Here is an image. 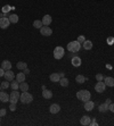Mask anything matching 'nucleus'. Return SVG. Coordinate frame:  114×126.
Wrapping results in <instances>:
<instances>
[{
  "label": "nucleus",
  "mask_w": 114,
  "mask_h": 126,
  "mask_svg": "<svg viewBox=\"0 0 114 126\" xmlns=\"http://www.w3.org/2000/svg\"><path fill=\"white\" fill-rule=\"evenodd\" d=\"M19 101L22 102V104H31L32 101H33V96L29 93L27 91L25 92H22L21 96H19Z\"/></svg>",
  "instance_id": "1"
},
{
  "label": "nucleus",
  "mask_w": 114,
  "mask_h": 126,
  "mask_svg": "<svg viewBox=\"0 0 114 126\" xmlns=\"http://www.w3.org/2000/svg\"><path fill=\"white\" fill-rule=\"evenodd\" d=\"M80 48H81V43H79L78 41H72L66 45V49L70 52H78L80 50Z\"/></svg>",
  "instance_id": "2"
},
{
  "label": "nucleus",
  "mask_w": 114,
  "mask_h": 126,
  "mask_svg": "<svg viewBox=\"0 0 114 126\" xmlns=\"http://www.w3.org/2000/svg\"><path fill=\"white\" fill-rule=\"evenodd\" d=\"M65 55V50L63 47H56L54 49V58L55 59H62Z\"/></svg>",
  "instance_id": "3"
},
{
  "label": "nucleus",
  "mask_w": 114,
  "mask_h": 126,
  "mask_svg": "<svg viewBox=\"0 0 114 126\" xmlns=\"http://www.w3.org/2000/svg\"><path fill=\"white\" fill-rule=\"evenodd\" d=\"M19 96H21V93L17 90H14V91H11L10 96H9V101L11 104H17V101H19Z\"/></svg>",
  "instance_id": "4"
},
{
  "label": "nucleus",
  "mask_w": 114,
  "mask_h": 126,
  "mask_svg": "<svg viewBox=\"0 0 114 126\" xmlns=\"http://www.w3.org/2000/svg\"><path fill=\"white\" fill-rule=\"evenodd\" d=\"M40 33H41V35H43V37H50L51 34H53V30L50 29V27H48V26H42L41 29H40Z\"/></svg>",
  "instance_id": "5"
},
{
  "label": "nucleus",
  "mask_w": 114,
  "mask_h": 126,
  "mask_svg": "<svg viewBox=\"0 0 114 126\" xmlns=\"http://www.w3.org/2000/svg\"><path fill=\"white\" fill-rule=\"evenodd\" d=\"M105 88H106V85H105V83H104L103 81L97 82V84L95 85L96 92H98V93H103V92H104V91H105Z\"/></svg>",
  "instance_id": "6"
},
{
  "label": "nucleus",
  "mask_w": 114,
  "mask_h": 126,
  "mask_svg": "<svg viewBox=\"0 0 114 126\" xmlns=\"http://www.w3.org/2000/svg\"><path fill=\"white\" fill-rule=\"evenodd\" d=\"M9 24H10V21H9V18L8 17H0V27L1 29H7L8 26H9Z\"/></svg>",
  "instance_id": "7"
},
{
  "label": "nucleus",
  "mask_w": 114,
  "mask_h": 126,
  "mask_svg": "<svg viewBox=\"0 0 114 126\" xmlns=\"http://www.w3.org/2000/svg\"><path fill=\"white\" fill-rule=\"evenodd\" d=\"M4 77L6 78V81H9L11 82L14 78H15V74L11 72V69H8V71L5 72V75H4Z\"/></svg>",
  "instance_id": "8"
},
{
  "label": "nucleus",
  "mask_w": 114,
  "mask_h": 126,
  "mask_svg": "<svg viewBox=\"0 0 114 126\" xmlns=\"http://www.w3.org/2000/svg\"><path fill=\"white\" fill-rule=\"evenodd\" d=\"M51 16L50 15H45L43 17H42V19H41V22H42V24L45 26H49L50 24H51Z\"/></svg>",
  "instance_id": "9"
},
{
  "label": "nucleus",
  "mask_w": 114,
  "mask_h": 126,
  "mask_svg": "<svg viewBox=\"0 0 114 126\" xmlns=\"http://www.w3.org/2000/svg\"><path fill=\"white\" fill-rule=\"evenodd\" d=\"M90 92L88 91V90H82V96H81V100L83 101V102H86V101L90 100Z\"/></svg>",
  "instance_id": "10"
},
{
  "label": "nucleus",
  "mask_w": 114,
  "mask_h": 126,
  "mask_svg": "<svg viewBox=\"0 0 114 126\" xmlns=\"http://www.w3.org/2000/svg\"><path fill=\"white\" fill-rule=\"evenodd\" d=\"M59 110H61V107H59V104H53L49 107V111L51 114H57V112H59Z\"/></svg>",
  "instance_id": "11"
},
{
  "label": "nucleus",
  "mask_w": 114,
  "mask_h": 126,
  "mask_svg": "<svg viewBox=\"0 0 114 126\" xmlns=\"http://www.w3.org/2000/svg\"><path fill=\"white\" fill-rule=\"evenodd\" d=\"M104 83L106 86H114V78L111 77V76H107V77H104Z\"/></svg>",
  "instance_id": "12"
},
{
  "label": "nucleus",
  "mask_w": 114,
  "mask_h": 126,
  "mask_svg": "<svg viewBox=\"0 0 114 126\" xmlns=\"http://www.w3.org/2000/svg\"><path fill=\"white\" fill-rule=\"evenodd\" d=\"M94 106H95V104H94V101H91V100H88L84 102V109L87 111L92 110V109H94Z\"/></svg>",
  "instance_id": "13"
},
{
  "label": "nucleus",
  "mask_w": 114,
  "mask_h": 126,
  "mask_svg": "<svg viewBox=\"0 0 114 126\" xmlns=\"http://www.w3.org/2000/svg\"><path fill=\"white\" fill-rule=\"evenodd\" d=\"M90 122H91V119L89 116H83V117H81V119H80L81 125H90Z\"/></svg>",
  "instance_id": "14"
},
{
  "label": "nucleus",
  "mask_w": 114,
  "mask_h": 126,
  "mask_svg": "<svg viewBox=\"0 0 114 126\" xmlns=\"http://www.w3.org/2000/svg\"><path fill=\"white\" fill-rule=\"evenodd\" d=\"M42 96H43L45 99H51V98H53V92H51L50 90L46 89L42 91Z\"/></svg>",
  "instance_id": "15"
},
{
  "label": "nucleus",
  "mask_w": 114,
  "mask_h": 126,
  "mask_svg": "<svg viewBox=\"0 0 114 126\" xmlns=\"http://www.w3.org/2000/svg\"><path fill=\"white\" fill-rule=\"evenodd\" d=\"M1 67L4 68L5 71H8V69H11V63L9 60H4L1 63Z\"/></svg>",
  "instance_id": "16"
},
{
  "label": "nucleus",
  "mask_w": 114,
  "mask_h": 126,
  "mask_svg": "<svg viewBox=\"0 0 114 126\" xmlns=\"http://www.w3.org/2000/svg\"><path fill=\"white\" fill-rule=\"evenodd\" d=\"M49 78H50V81H51V82H55V83H56V82H59L61 76H59L58 73H53V74H50Z\"/></svg>",
  "instance_id": "17"
},
{
  "label": "nucleus",
  "mask_w": 114,
  "mask_h": 126,
  "mask_svg": "<svg viewBox=\"0 0 114 126\" xmlns=\"http://www.w3.org/2000/svg\"><path fill=\"white\" fill-rule=\"evenodd\" d=\"M0 101H2V102H7V101H9V96H8L6 92L0 91Z\"/></svg>",
  "instance_id": "18"
},
{
  "label": "nucleus",
  "mask_w": 114,
  "mask_h": 126,
  "mask_svg": "<svg viewBox=\"0 0 114 126\" xmlns=\"http://www.w3.org/2000/svg\"><path fill=\"white\" fill-rule=\"evenodd\" d=\"M81 45L84 48V50H90V49L92 48V42H91V41H89V40H86Z\"/></svg>",
  "instance_id": "19"
},
{
  "label": "nucleus",
  "mask_w": 114,
  "mask_h": 126,
  "mask_svg": "<svg viewBox=\"0 0 114 126\" xmlns=\"http://www.w3.org/2000/svg\"><path fill=\"white\" fill-rule=\"evenodd\" d=\"M72 65L74 67H79L81 65V59H80L79 57H73L72 58Z\"/></svg>",
  "instance_id": "20"
},
{
  "label": "nucleus",
  "mask_w": 114,
  "mask_h": 126,
  "mask_svg": "<svg viewBox=\"0 0 114 126\" xmlns=\"http://www.w3.org/2000/svg\"><path fill=\"white\" fill-rule=\"evenodd\" d=\"M16 81L18 82V83L24 82L25 81V74H24V73H18V74L16 75Z\"/></svg>",
  "instance_id": "21"
},
{
  "label": "nucleus",
  "mask_w": 114,
  "mask_h": 126,
  "mask_svg": "<svg viewBox=\"0 0 114 126\" xmlns=\"http://www.w3.org/2000/svg\"><path fill=\"white\" fill-rule=\"evenodd\" d=\"M16 67L18 68L19 71H24L25 68H27V64H26V63H24V61H19V63H17Z\"/></svg>",
  "instance_id": "22"
},
{
  "label": "nucleus",
  "mask_w": 114,
  "mask_h": 126,
  "mask_svg": "<svg viewBox=\"0 0 114 126\" xmlns=\"http://www.w3.org/2000/svg\"><path fill=\"white\" fill-rule=\"evenodd\" d=\"M9 21H10V23H13V24H16V23L18 22V16L16 15V14H11V15H9Z\"/></svg>",
  "instance_id": "23"
},
{
  "label": "nucleus",
  "mask_w": 114,
  "mask_h": 126,
  "mask_svg": "<svg viewBox=\"0 0 114 126\" xmlns=\"http://www.w3.org/2000/svg\"><path fill=\"white\" fill-rule=\"evenodd\" d=\"M19 90L22 91V92H25L29 90V84L25 83V82H22V83H19Z\"/></svg>",
  "instance_id": "24"
},
{
  "label": "nucleus",
  "mask_w": 114,
  "mask_h": 126,
  "mask_svg": "<svg viewBox=\"0 0 114 126\" xmlns=\"http://www.w3.org/2000/svg\"><path fill=\"white\" fill-rule=\"evenodd\" d=\"M98 110L100 111V112H105V111L108 110V104L105 102V104H102L100 106L98 107Z\"/></svg>",
  "instance_id": "25"
},
{
  "label": "nucleus",
  "mask_w": 114,
  "mask_h": 126,
  "mask_svg": "<svg viewBox=\"0 0 114 126\" xmlns=\"http://www.w3.org/2000/svg\"><path fill=\"white\" fill-rule=\"evenodd\" d=\"M87 80V77H84L83 75H78L75 77V81L79 83V84H82V83H84V81Z\"/></svg>",
  "instance_id": "26"
},
{
  "label": "nucleus",
  "mask_w": 114,
  "mask_h": 126,
  "mask_svg": "<svg viewBox=\"0 0 114 126\" xmlns=\"http://www.w3.org/2000/svg\"><path fill=\"white\" fill-rule=\"evenodd\" d=\"M42 26H43V24H42L41 21H39V19H37V21H34L33 22V27H35V29H41Z\"/></svg>",
  "instance_id": "27"
},
{
  "label": "nucleus",
  "mask_w": 114,
  "mask_h": 126,
  "mask_svg": "<svg viewBox=\"0 0 114 126\" xmlns=\"http://www.w3.org/2000/svg\"><path fill=\"white\" fill-rule=\"evenodd\" d=\"M59 84H61L62 86H67L68 85V80L66 77H62L61 80H59Z\"/></svg>",
  "instance_id": "28"
},
{
  "label": "nucleus",
  "mask_w": 114,
  "mask_h": 126,
  "mask_svg": "<svg viewBox=\"0 0 114 126\" xmlns=\"http://www.w3.org/2000/svg\"><path fill=\"white\" fill-rule=\"evenodd\" d=\"M11 89L13 90H18L19 89V83L17 81H11Z\"/></svg>",
  "instance_id": "29"
},
{
  "label": "nucleus",
  "mask_w": 114,
  "mask_h": 126,
  "mask_svg": "<svg viewBox=\"0 0 114 126\" xmlns=\"http://www.w3.org/2000/svg\"><path fill=\"white\" fill-rule=\"evenodd\" d=\"M10 9H11V7L9 6V5H5L1 10H2V13H9V11H10Z\"/></svg>",
  "instance_id": "30"
},
{
  "label": "nucleus",
  "mask_w": 114,
  "mask_h": 126,
  "mask_svg": "<svg viewBox=\"0 0 114 126\" xmlns=\"http://www.w3.org/2000/svg\"><path fill=\"white\" fill-rule=\"evenodd\" d=\"M1 88L2 89H8L9 88V81H5V82H1Z\"/></svg>",
  "instance_id": "31"
},
{
  "label": "nucleus",
  "mask_w": 114,
  "mask_h": 126,
  "mask_svg": "<svg viewBox=\"0 0 114 126\" xmlns=\"http://www.w3.org/2000/svg\"><path fill=\"white\" fill-rule=\"evenodd\" d=\"M78 42H79V43H81V44H82V43H83L84 41H86V39H84V35H79V37H78Z\"/></svg>",
  "instance_id": "32"
},
{
  "label": "nucleus",
  "mask_w": 114,
  "mask_h": 126,
  "mask_svg": "<svg viewBox=\"0 0 114 126\" xmlns=\"http://www.w3.org/2000/svg\"><path fill=\"white\" fill-rule=\"evenodd\" d=\"M9 109H10V111H15L17 108H16V104H11L10 102V104H9Z\"/></svg>",
  "instance_id": "33"
},
{
  "label": "nucleus",
  "mask_w": 114,
  "mask_h": 126,
  "mask_svg": "<svg viewBox=\"0 0 114 126\" xmlns=\"http://www.w3.org/2000/svg\"><path fill=\"white\" fill-rule=\"evenodd\" d=\"M6 114H7V111H6V109H0V117H4V116H6Z\"/></svg>",
  "instance_id": "34"
},
{
  "label": "nucleus",
  "mask_w": 114,
  "mask_h": 126,
  "mask_svg": "<svg viewBox=\"0 0 114 126\" xmlns=\"http://www.w3.org/2000/svg\"><path fill=\"white\" fill-rule=\"evenodd\" d=\"M96 80H97V81H103V80H104V76H103L102 74H97L96 75Z\"/></svg>",
  "instance_id": "35"
},
{
  "label": "nucleus",
  "mask_w": 114,
  "mask_h": 126,
  "mask_svg": "<svg viewBox=\"0 0 114 126\" xmlns=\"http://www.w3.org/2000/svg\"><path fill=\"white\" fill-rule=\"evenodd\" d=\"M81 96H82V90L78 91V93H76V98H78L79 100H81Z\"/></svg>",
  "instance_id": "36"
},
{
  "label": "nucleus",
  "mask_w": 114,
  "mask_h": 126,
  "mask_svg": "<svg viewBox=\"0 0 114 126\" xmlns=\"http://www.w3.org/2000/svg\"><path fill=\"white\" fill-rule=\"evenodd\" d=\"M108 110L112 111V112H114V104H112V102H111V104H108Z\"/></svg>",
  "instance_id": "37"
},
{
  "label": "nucleus",
  "mask_w": 114,
  "mask_h": 126,
  "mask_svg": "<svg viewBox=\"0 0 114 126\" xmlns=\"http://www.w3.org/2000/svg\"><path fill=\"white\" fill-rule=\"evenodd\" d=\"M5 72H6V71H5L4 68H2V67H0V77H1V76H4V75H5Z\"/></svg>",
  "instance_id": "38"
},
{
  "label": "nucleus",
  "mask_w": 114,
  "mask_h": 126,
  "mask_svg": "<svg viewBox=\"0 0 114 126\" xmlns=\"http://www.w3.org/2000/svg\"><path fill=\"white\" fill-rule=\"evenodd\" d=\"M24 74L29 75V74H30V69H29V68H25V69H24Z\"/></svg>",
  "instance_id": "39"
},
{
  "label": "nucleus",
  "mask_w": 114,
  "mask_h": 126,
  "mask_svg": "<svg viewBox=\"0 0 114 126\" xmlns=\"http://www.w3.org/2000/svg\"><path fill=\"white\" fill-rule=\"evenodd\" d=\"M90 125L91 126H94V125H98V124H97V122H96V120H95V119H94V120H92V122H90Z\"/></svg>",
  "instance_id": "40"
},
{
  "label": "nucleus",
  "mask_w": 114,
  "mask_h": 126,
  "mask_svg": "<svg viewBox=\"0 0 114 126\" xmlns=\"http://www.w3.org/2000/svg\"><path fill=\"white\" fill-rule=\"evenodd\" d=\"M58 74H59L61 78H62V77H65V75H64V73H63V72H61V73H58Z\"/></svg>",
  "instance_id": "41"
},
{
  "label": "nucleus",
  "mask_w": 114,
  "mask_h": 126,
  "mask_svg": "<svg viewBox=\"0 0 114 126\" xmlns=\"http://www.w3.org/2000/svg\"><path fill=\"white\" fill-rule=\"evenodd\" d=\"M105 102H106L107 104H110L111 102H112V101H111V99H106V101H105Z\"/></svg>",
  "instance_id": "42"
},
{
  "label": "nucleus",
  "mask_w": 114,
  "mask_h": 126,
  "mask_svg": "<svg viewBox=\"0 0 114 126\" xmlns=\"http://www.w3.org/2000/svg\"><path fill=\"white\" fill-rule=\"evenodd\" d=\"M0 91H1V85H0Z\"/></svg>",
  "instance_id": "43"
},
{
  "label": "nucleus",
  "mask_w": 114,
  "mask_h": 126,
  "mask_svg": "<svg viewBox=\"0 0 114 126\" xmlns=\"http://www.w3.org/2000/svg\"><path fill=\"white\" fill-rule=\"evenodd\" d=\"M0 122H1V117H0Z\"/></svg>",
  "instance_id": "44"
}]
</instances>
